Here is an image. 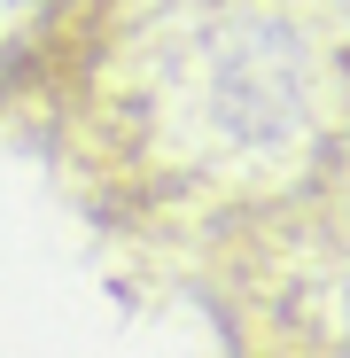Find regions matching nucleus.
Returning <instances> with one entry per match:
<instances>
[{"mask_svg": "<svg viewBox=\"0 0 350 358\" xmlns=\"http://www.w3.org/2000/svg\"><path fill=\"white\" fill-rule=\"evenodd\" d=\"M101 156L180 203H249L319 141V63L265 0H117L86 24Z\"/></svg>", "mask_w": 350, "mask_h": 358, "instance_id": "f257e3e1", "label": "nucleus"}, {"mask_svg": "<svg viewBox=\"0 0 350 358\" xmlns=\"http://www.w3.org/2000/svg\"><path fill=\"white\" fill-rule=\"evenodd\" d=\"M78 31V0H0V94L47 71Z\"/></svg>", "mask_w": 350, "mask_h": 358, "instance_id": "f03ea898", "label": "nucleus"}, {"mask_svg": "<svg viewBox=\"0 0 350 358\" xmlns=\"http://www.w3.org/2000/svg\"><path fill=\"white\" fill-rule=\"evenodd\" d=\"M335 350L350 358V273L335 280Z\"/></svg>", "mask_w": 350, "mask_h": 358, "instance_id": "7ed1b4c3", "label": "nucleus"}]
</instances>
